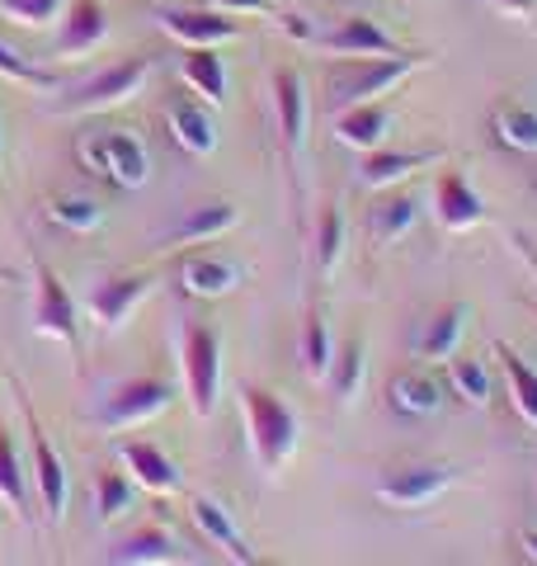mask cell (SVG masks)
I'll list each match as a JSON object with an SVG mask.
<instances>
[{
    "mask_svg": "<svg viewBox=\"0 0 537 566\" xmlns=\"http://www.w3.org/2000/svg\"><path fill=\"white\" fill-rule=\"evenodd\" d=\"M429 57L424 52H397V57H339L326 71V109L339 114L349 104H364V99H382L387 91L420 71Z\"/></svg>",
    "mask_w": 537,
    "mask_h": 566,
    "instance_id": "1",
    "label": "cell"
},
{
    "mask_svg": "<svg viewBox=\"0 0 537 566\" xmlns=\"http://www.w3.org/2000/svg\"><path fill=\"white\" fill-rule=\"evenodd\" d=\"M241 416L250 430V449L264 472H283L288 458L297 453V411L268 387H245L241 392Z\"/></svg>",
    "mask_w": 537,
    "mask_h": 566,
    "instance_id": "2",
    "label": "cell"
},
{
    "mask_svg": "<svg viewBox=\"0 0 537 566\" xmlns=\"http://www.w3.org/2000/svg\"><path fill=\"white\" fill-rule=\"evenodd\" d=\"M179 364H185V397L193 416L208 420L222 397V335L203 322H189L179 331Z\"/></svg>",
    "mask_w": 537,
    "mask_h": 566,
    "instance_id": "3",
    "label": "cell"
},
{
    "mask_svg": "<svg viewBox=\"0 0 537 566\" xmlns=\"http://www.w3.org/2000/svg\"><path fill=\"white\" fill-rule=\"evenodd\" d=\"M81 166L99 180H109L118 189H141L151 180V156H147V142L137 133H95V137H81Z\"/></svg>",
    "mask_w": 537,
    "mask_h": 566,
    "instance_id": "4",
    "label": "cell"
},
{
    "mask_svg": "<svg viewBox=\"0 0 537 566\" xmlns=\"http://www.w3.org/2000/svg\"><path fill=\"white\" fill-rule=\"evenodd\" d=\"M151 81V57H123L114 66L95 71L90 81L71 85L66 99H57V114H99V109H118L133 95H141V85Z\"/></svg>",
    "mask_w": 537,
    "mask_h": 566,
    "instance_id": "5",
    "label": "cell"
},
{
    "mask_svg": "<svg viewBox=\"0 0 537 566\" xmlns=\"http://www.w3.org/2000/svg\"><path fill=\"white\" fill-rule=\"evenodd\" d=\"M33 331L57 340L66 349H81V312H76V297H71L66 283L52 274V264L33 260Z\"/></svg>",
    "mask_w": 537,
    "mask_h": 566,
    "instance_id": "6",
    "label": "cell"
},
{
    "mask_svg": "<svg viewBox=\"0 0 537 566\" xmlns=\"http://www.w3.org/2000/svg\"><path fill=\"white\" fill-rule=\"evenodd\" d=\"M175 401V387L160 378H133L118 382L99 406V424L104 430H133V424H147L156 416H166Z\"/></svg>",
    "mask_w": 537,
    "mask_h": 566,
    "instance_id": "7",
    "label": "cell"
},
{
    "mask_svg": "<svg viewBox=\"0 0 537 566\" xmlns=\"http://www.w3.org/2000/svg\"><path fill=\"white\" fill-rule=\"evenodd\" d=\"M457 486V468L448 463H415V468H397L378 476V486H372V495H378L382 505L391 510H420V505H434L443 491Z\"/></svg>",
    "mask_w": 537,
    "mask_h": 566,
    "instance_id": "8",
    "label": "cell"
},
{
    "mask_svg": "<svg viewBox=\"0 0 537 566\" xmlns=\"http://www.w3.org/2000/svg\"><path fill=\"white\" fill-rule=\"evenodd\" d=\"M151 293H156V283L147 274H109V279L90 283L85 307H90V316H95L104 331H118L141 303H147Z\"/></svg>",
    "mask_w": 537,
    "mask_h": 566,
    "instance_id": "9",
    "label": "cell"
},
{
    "mask_svg": "<svg viewBox=\"0 0 537 566\" xmlns=\"http://www.w3.org/2000/svg\"><path fill=\"white\" fill-rule=\"evenodd\" d=\"M274 118H278V137H283L288 161H302V151H307V128H312V99H307V85H302V76L293 66L274 71Z\"/></svg>",
    "mask_w": 537,
    "mask_h": 566,
    "instance_id": "10",
    "label": "cell"
},
{
    "mask_svg": "<svg viewBox=\"0 0 537 566\" xmlns=\"http://www.w3.org/2000/svg\"><path fill=\"white\" fill-rule=\"evenodd\" d=\"M312 43L335 52V57H397V52H406L378 20H368V14H349V20H339L326 33H312Z\"/></svg>",
    "mask_w": 537,
    "mask_h": 566,
    "instance_id": "11",
    "label": "cell"
},
{
    "mask_svg": "<svg viewBox=\"0 0 537 566\" xmlns=\"http://www.w3.org/2000/svg\"><path fill=\"white\" fill-rule=\"evenodd\" d=\"M29 449H33V491H39V505L52 524L66 520V501H71V486H66V463L57 458V449L48 444L43 424L29 416Z\"/></svg>",
    "mask_w": 537,
    "mask_h": 566,
    "instance_id": "12",
    "label": "cell"
},
{
    "mask_svg": "<svg viewBox=\"0 0 537 566\" xmlns=\"http://www.w3.org/2000/svg\"><path fill=\"white\" fill-rule=\"evenodd\" d=\"M434 218L443 232H472V227L486 222V199L457 170H443L434 180Z\"/></svg>",
    "mask_w": 537,
    "mask_h": 566,
    "instance_id": "13",
    "label": "cell"
},
{
    "mask_svg": "<svg viewBox=\"0 0 537 566\" xmlns=\"http://www.w3.org/2000/svg\"><path fill=\"white\" fill-rule=\"evenodd\" d=\"M241 264L227 260L218 251H199V255H185L179 260V289H185L189 297H231L241 289Z\"/></svg>",
    "mask_w": 537,
    "mask_h": 566,
    "instance_id": "14",
    "label": "cell"
},
{
    "mask_svg": "<svg viewBox=\"0 0 537 566\" xmlns=\"http://www.w3.org/2000/svg\"><path fill=\"white\" fill-rule=\"evenodd\" d=\"M391 123H397V109L387 99H364V104H349V109L335 114V137L345 142L349 151H378Z\"/></svg>",
    "mask_w": 537,
    "mask_h": 566,
    "instance_id": "15",
    "label": "cell"
},
{
    "mask_svg": "<svg viewBox=\"0 0 537 566\" xmlns=\"http://www.w3.org/2000/svg\"><path fill=\"white\" fill-rule=\"evenodd\" d=\"M189 515H193V524H199V534L208 538V547H218L227 562H241V566L255 562V547L245 543V534L236 528V520H231V510L222 501H212V495H193Z\"/></svg>",
    "mask_w": 537,
    "mask_h": 566,
    "instance_id": "16",
    "label": "cell"
},
{
    "mask_svg": "<svg viewBox=\"0 0 537 566\" xmlns=\"http://www.w3.org/2000/svg\"><path fill=\"white\" fill-rule=\"evenodd\" d=\"M443 161V147H424V151H364L358 161V180L368 189H397L401 180H410L415 170L424 166H439Z\"/></svg>",
    "mask_w": 537,
    "mask_h": 566,
    "instance_id": "17",
    "label": "cell"
},
{
    "mask_svg": "<svg viewBox=\"0 0 537 566\" xmlns=\"http://www.w3.org/2000/svg\"><path fill=\"white\" fill-rule=\"evenodd\" d=\"M160 29L175 33V39L189 43V48H218V43H231L241 33V24L222 10H166L160 14Z\"/></svg>",
    "mask_w": 537,
    "mask_h": 566,
    "instance_id": "18",
    "label": "cell"
},
{
    "mask_svg": "<svg viewBox=\"0 0 537 566\" xmlns=\"http://www.w3.org/2000/svg\"><path fill=\"white\" fill-rule=\"evenodd\" d=\"M109 39V14L99 0H66L62 10V33H57V52L76 57V52H95Z\"/></svg>",
    "mask_w": 537,
    "mask_h": 566,
    "instance_id": "19",
    "label": "cell"
},
{
    "mask_svg": "<svg viewBox=\"0 0 537 566\" xmlns=\"http://www.w3.org/2000/svg\"><path fill=\"white\" fill-rule=\"evenodd\" d=\"M118 458H123V468L133 472V482L141 486V491H156V495H170V491H179V468H175V458L166 453V449H156V444H147V439H133V444H118Z\"/></svg>",
    "mask_w": 537,
    "mask_h": 566,
    "instance_id": "20",
    "label": "cell"
},
{
    "mask_svg": "<svg viewBox=\"0 0 537 566\" xmlns=\"http://www.w3.org/2000/svg\"><path fill=\"white\" fill-rule=\"evenodd\" d=\"M166 123H170V137H175L189 156H212V151H218V118L208 114V104L170 99Z\"/></svg>",
    "mask_w": 537,
    "mask_h": 566,
    "instance_id": "21",
    "label": "cell"
},
{
    "mask_svg": "<svg viewBox=\"0 0 537 566\" xmlns=\"http://www.w3.org/2000/svg\"><path fill=\"white\" fill-rule=\"evenodd\" d=\"M387 401L397 406L401 416H434L443 406V382L420 364L401 368V374H391V382H387Z\"/></svg>",
    "mask_w": 537,
    "mask_h": 566,
    "instance_id": "22",
    "label": "cell"
},
{
    "mask_svg": "<svg viewBox=\"0 0 537 566\" xmlns=\"http://www.w3.org/2000/svg\"><path fill=\"white\" fill-rule=\"evenodd\" d=\"M236 222H241L236 203H227V199H218V203H199V208H189L185 218L170 227V237H166V241H175V245H208V241L227 237Z\"/></svg>",
    "mask_w": 537,
    "mask_h": 566,
    "instance_id": "23",
    "label": "cell"
},
{
    "mask_svg": "<svg viewBox=\"0 0 537 566\" xmlns=\"http://www.w3.org/2000/svg\"><path fill=\"white\" fill-rule=\"evenodd\" d=\"M104 562H114V566H170V562H179V543L160 524H147L123 543H114Z\"/></svg>",
    "mask_w": 537,
    "mask_h": 566,
    "instance_id": "24",
    "label": "cell"
},
{
    "mask_svg": "<svg viewBox=\"0 0 537 566\" xmlns=\"http://www.w3.org/2000/svg\"><path fill=\"white\" fill-rule=\"evenodd\" d=\"M467 322H472V307L467 303H448L443 312H434V322H429L424 335H420V359L424 364L453 359L457 345H462V335H467Z\"/></svg>",
    "mask_w": 537,
    "mask_h": 566,
    "instance_id": "25",
    "label": "cell"
},
{
    "mask_svg": "<svg viewBox=\"0 0 537 566\" xmlns=\"http://www.w3.org/2000/svg\"><path fill=\"white\" fill-rule=\"evenodd\" d=\"M491 133L499 147L509 151H524V156H537V109L524 99H499L491 109Z\"/></svg>",
    "mask_w": 537,
    "mask_h": 566,
    "instance_id": "26",
    "label": "cell"
},
{
    "mask_svg": "<svg viewBox=\"0 0 537 566\" xmlns=\"http://www.w3.org/2000/svg\"><path fill=\"white\" fill-rule=\"evenodd\" d=\"M495 359H499V374H505V387H509L514 411L537 430V368H533L518 349H509L505 340H495Z\"/></svg>",
    "mask_w": 537,
    "mask_h": 566,
    "instance_id": "27",
    "label": "cell"
},
{
    "mask_svg": "<svg viewBox=\"0 0 537 566\" xmlns=\"http://www.w3.org/2000/svg\"><path fill=\"white\" fill-rule=\"evenodd\" d=\"M415 218H420L415 199H406V193H387V199H378L368 208V237L378 245H391V241H401L410 227H415Z\"/></svg>",
    "mask_w": 537,
    "mask_h": 566,
    "instance_id": "28",
    "label": "cell"
},
{
    "mask_svg": "<svg viewBox=\"0 0 537 566\" xmlns=\"http://www.w3.org/2000/svg\"><path fill=\"white\" fill-rule=\"evenodd\" d=\"M185 85L193 95H203L212 109L227 104V62L218 57V48H193L185 57Z\"/></svg>",
    "mask_w": 537,
    "mask_h": 566,
    "instance_id": "29",
    "label": "cell"
},
{
    "mask_svg": "<svg viewBox=\"0 0 537 566\" xmlns=\"http://www.w3.org/2000/svg\"><path fill=\"white\" fill-rule=\"evenodd\" d=\"M137 510V482L128 472H118V468H109V472H99L95 476V520L99 524H118L123 515H133Z\"/></svg>",
    "mask_w": 537,
    "mask_h": 566,
    "instance_id": "30",
    "label": "cell"
},
{
    "mask_svg": "<svg viewBox=\"0 0 537 566\" xmlns=\"http://www.w3.org/2000/svg\"><path fill=\"white\" fill-rule=\"evenodd\" d=\"M339 255H345V212H339L335 203H320V212H316V237H312V264H316V274L330 279Z\"/></svg>",
    "mask_w": 537,
    "mask_h": 566,
    "instance_id": "31",
    "label": "cell"
},
{
    "mask_svg": "<svg viewBox=\"0 0 537 566\" xmlns=\"http://www.w3.org/2000/svg\"><path fill=\"white\" fill-rule=\"evenodd\" d=\"M364 374H368V349H364V340H358V335H349V340L330 354L326 382H330V392H335L339 401H354L358 387H364Z\"/></svg>",
    "mask_w": 537,
    "mask_h": 566,
    "instance_id": "32",
    "label": "cell"
},
{
    "mask_svg": "<svg viewBox=\"0 0 537 566\" xmlns=\"http://www.w3.org/2000/svg\"><path fill=\"white\" fill-rule=\"evenodd\" d=\"M448 364V378H443V387L453 392L457 401H467V406H491V368L481 364V359H443Z\"/></svg>",
    "mask_w": 537,
    "mask_h": 566,
    "instance_id": "33",
    "label": "cell"
},
{
    "mask_svg": "<svg viewBox=\"0 0 537 566\" xmlns=\"http://www.w3.org/2000/svg\"><path fill=\"white\" fill-rule=\"evenodd\" d=\"M297 354H302V374H307L312 382H326L335 345H330V331H326V316H320V312H307V322H302Z\"/></svg>",
    "mask_w": 537,
    "mask_h": 566,
    "instance_id": "34",
    "label": "cell"
},
{
    "mask_svg": "<svg viewBox=\"0 0 537 566\" xmlns=\"http://www.w3.org/2000/svg\"><path fill=\"white\" fill-rule=\"evenodd\" d=\"M48 218L57 227H66V232L85 237V232H95V227L104 222V208L90 199V193H57V199H48Z\"/></svg>",
    "mask_w": 537,
    "mask_h": 566,
    "instance_id": "35",
    "label": "cell"
},
{
    "mask_svg": "<svg viewBox=\"0 0 537 566\" xmlns=\"http://www.w3.org/2000/svg\"><path fill=\"white\" fill-rule=\"evenodd\" d=\"M0 501L14 505L20 515H29V482L20 468V449H14V434L0 430Z\"/></svg>",
    "mask_w": 537,
    "mask_h": 566,
    "instance_id": "36",
    "label": "cell"
},
{
    "mask_svg": "<svg viewBox=\"0 0 537 566\" xmlns=\"http://www.w3.org/2000/svg\"><path fill=\"white\" fill-rule=\"evenodd\" d=\"M62 10H66V0H0V14H6L10 24H24V29L62 24Z\"/></svg>",
    "mask_w": 537,
    "mask_h": 566,
    "instance_id": "37",
    "label": "cell"
},
{
    "mask_svg": "<svg viewBox=\"0 0 537 566\" xmlns=\"http://www.w3.org/2000/svg\"><path fill=\"white\" fill-rule=\"evenodd\" d=\"M0 81H14V85H29V91H57V76L43 66H33L29 57H20L14 48L0 43Z\"/></svg>",
    "mask_w": 537,
    "mask_h": 566,
    "instance_id": "38",
    "label": "cell"
},
{
    "mask_svg": "<svg viewBox=\"0 0 537 566\" xmlns=\"http://www.w3.org/2000/svg\"><path fill=\"white\" fill-rule=\"evenodd\" d=\"M222 14H274V0H212Z\"/></svg>",
    "mask_w": 537,
    "mask_h": 566,
    "instance_id": "39",
    "label": "cell"
},
{
    "mask_svg": "<svg viewBox=\"0 0 537 566\" xmlns=\"http://www.w3.org/2000/svg\"><path fill=\"white\" fill-rule=\"evenodd\" d=\"M491 6L499 14H509V20H528V14L537 10V0H491Z\"/></svg>",
    "mask_w": 537,
    "mask_h": 566,
    "instance_id": "40",
    "label": "cell"
},
{
    "mask_svg": "<svg viewBox=\"0 0 537 566\" xmlns=\"http://www.w3.org/2000/svg\"><path fill=\"white\" fill-rule=\"evenodd\" d=\"M509 241L518 245V255H524V260H528V270L537 274V245H533V237H528V232H509Z\"/></svg>",
    "mask_w": 537,
    "mask_h": 566,
    "instance_id": "41",
    "label": "cell"
},
{
    "mask_svg": "<svg viewBox=\"0 0 537 566\" xmlns=\"http://www.w3.org/2000/svg\"><path fill=\"white\" fill-rule=\"evenodd\" d=\"M518 547H524L528 562H537V528H524V534H518Z\"/></svg>",
    "mask_w": 537,
    "mask_h": 566,
    "instance_id": "42",
    "label": "cell"
},
{
    "mask_svg": "<svg viewBox=\"0 0 537 566\" xmlns=\"http://www.w3.org/2000/svg\"><path fill=\"white\" fill-rule=\"evenodd\" d=\"M10 279H14V274H10V270H6V264H0V283H10Z\"/></svg>",
    "mask_w": 537,
    "mask_h": 566,
    "instance_id": "43",
    "label": "cell"
}]
</instances>
